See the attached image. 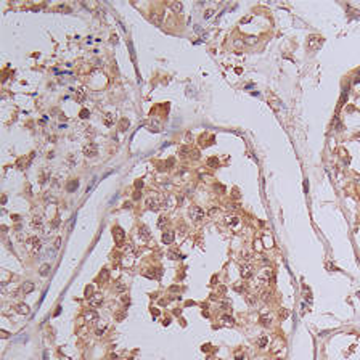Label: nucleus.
<instances>
[{
  "label": "nucleus",
  "mask_w": 360,
  "mask_h": 360,
  "mask_svg": "<svg viewBox=\"0 0 360 360\" xmlns=\"http://www.w3.org/2000/svg\"><path fill=\"white\" fill-rule=\"evenodd\" d=\"M187 153H188V148H187V146H182V148H179V154H180V156H187Z\"/></svg>",
  "instance_id": "obj_27"
},
{
  "label": "nucleus",
  "mask_w": 360,
  "mask_h": 360,
  "mask_svg": "<svg viewBox=\"0 0 360 360\" xmlns=\"http://www.w3.org/2000/svg\"><path fill=\"white\" fill-rule=\"evenodd\" d=\"M125 288H127V286H125L122 281H118V283H116V286H114V289L118 291V293H122V291H125Z\"/></svg>",
  "instance_id": "obj_22"
},
{
  "label": "nucleus",
  "mask_w": 360,
  "mask_h": 360,
  "mask_svg": "<svg viewBox=\"0 0 360 360\" xmlns=\"http://www.w3.org/2000/svg\"><path fill=\"white\" fill-rule=\"evenodd\" d=\"M190 214H191V217H193L195 220H201V219L204 217V211H203L201 208H198V206H193V208H191Z\"/></svg>",
  "instance_id": "obj_6"
},
{
  "label": "nucleus",
  "mask_w": 360,
  "mask_h": 360,
  "mask_svg": "<svg viewBox=\"0 0 360 360\" xmlns=\"http://www.w3.org/2000/svg\"><path fill=\"white\" fill-rule=\"evenodd\" d=\"M260 323H262V326H270L272 325V317H260Z\"/></svg>",
  "instance_id": "obj_21"
},
{
  "label": "nucleus",
  "mask_w": 360,
  "mask_h": 360,
  "mask_svg": "<svg viewBox=\"0 0 360 360\" xmlns=\"http://www.w3.org/2000/svg\"><path fill=\"white\" fill-rule=\"evenodd\" d=\"M243 44H244V40H243V42H241V40H235V42H233V45H235L236 48H240V47H241Z\"/></svg>",
  "instance_id": "obj_34"
},
{
  "label": "nucleus",
  "mask_w": 360,
  "mask_h": 360,
  "mask_svg": "<svg viewBox=\"0 0 360 360\" xmlns=\"http://www.w3.org/2000/svg\"><path fill=\"white\" fill-rule=\"evenodd\" d=\"M122 318H125V314L122 312V314H118L116 315V320H122Z\"/></svg>",
  "instance_id": "obj_35"
},
{
  "label": "nucleus",
  "mask_w": 360,
  "mask_h": 360,
  "mask_svg": "<svg viewBox=\"0 0 360 360\" xmlns=\"http://www.w3.org/2000/svg\"><path fill=\"white\" fill-rule=\"evenodd\" d=\"M103 122H105V125H113L114 124V114L108 113V114L103 118Z\"/></svg>",
  "instance_id": "obj_12"
},
{
  "label": "nucleus",
  "mask_w": 360,
  "mask_h": 360,
  "mask_svg": "<svg viewBox=\"0 0 360 360\" xmlns=\"http://www.w3.org/2000/svg\"><path fill=\"white\" fill-rule=\"evenodd\" d=\"M84 317H85L87 322H90V320H97V314H95L93 310H87L85 314H84Z\"/></svg>",
  "instance_id": "obj_15"
},
{
  "label": "nucleus",
  "mask_w": 360,
  "mask_h": 360,
  "mask_svg": "<svg viewBox=\"0 0 360 360\" xmlns=\"http://www.w3.org/2000/svg\"><path fill=\"white\" fill-rule=\"evenodd\" d=\"M208 166H209V167L219 166V159H217V158H211V159H208Z\"/></svg>",
  "instance_id": "obj_23"
},
{
  "label": "nucleus",
  "mask_w": 360,
  "mask_h": 360,
  "mask_svg": "<svg viewBox=\"0 0 360 360\" xmlns=\"http://www.w3.org/2000/svg\"><path fill=\"white\" fill-rule=\"evenodd\" d=\"M89 116V111L87 109H82V113H80V118H87Z\"/></svg>",
  "instance_id": "obj_37"
},
{
  "label": "nucleus",
  "mask_w": 360,
  "mask_h": 360,
  "mask_svg": "<svg viewBox=\"0 0 360 360\" xmlns=\"http://www.w3.org/2000/svg\"><path fill=\"white\" fill-rule=\"evenodd\" d=\"M76 97H77V100H84V97H85V90L79 89V92L76 93Z\"/></svg>",
  "instance_id": "obj_25"
},
{
  "label": "nucleus",
  "mask_w": 360,
  "mask_h": 360,
  "mask_svg": "<svg viewBox=\"0 0 360 360\" xmlns=\"http://www.w3.org/2000/svg\"><path fill=\"white\" fill-rule=\"evenodd\" d=\"M16 310H18V314H21V315H24V314H28L29 312V307L26 304H19L16 307Z\"/></svg>",
  "instance_id": "obj_18"
},
{
  "label": "nucleus",
  "mask_w": 360,
  "mask_h": 360,
  "mask_svg": "<svg viewBox=\"0 0 360 360\" xmlns=\"http://www.w3.org/2000/svg\"><path fill=\"white\" fill-rule=\"evenodd\" d=\"M92 291H93V288H92V286H87V288H85V296H87L89 299L92 298V296H90V294H92Z\"/></svg>",
  "instance_id": "obj_32"
},
{
  "label": "nucleus",
  "mask_w": 360,
  "mask_h": 360,
  "mask_svg": "<svg viewBox=\"0 0 360 360\" xmlns=\"http://www.w3.org/2000/svg\"><path fill=\"white\" fill-rule=\"evenodd\" d=\"M163 241L166 243V244H170V243L174 241V232H166L163 235Z\"/></svg>",
  "instance_id": "obj_11"
},
{
  "label": "nucleus",
  "mask_w": 360,
  "mask_h": 360,
  "mask_svg": "<svg viewBox=\"0 0 360 360\" xmlns=\"http://www.w3.org/2000/svg\"><path fill=\"white\" fill-rule=\"evenodd\" d=\"M169 257L170 259H180L182 254H177V253H174V251H169Z\"/></svg>",
  "instance_id": "obj_28"
},
{
  "label": "nucleus",
  "mask_w": 360,
  "mask_h": 360,
  "mask_svg": "<svg viewBox=\"0 0 360 360\" xmlns=\"http://www.w3.org/2000/svg\"><path fill=\"white\" fill-rule=\"evenodd\" d=\"M140 235H145L146 238H150V232H148V228H146V227H140Z\"/></svg>",
  "instance_id": "obj_26"
},
{
  "label": "nucleus",
  "mask_w": 360,
  "mask_h": 360,
  "mask_svg": "<svg viewBox=\"0 0 360 360\" xmlns=\"http://www.w3.org/2000/svg\"><path fill=\"white\" fill-rule=\"evenodd\" d=\"M42 225H44L42 217H34L32 219V227H34V228H42Z\"/></svg>",
  "instance_id": "obj_13"
},
{
  "label": "nucleus",
  "mask_w": 360,
  "mask_h": 360,
  "mask_svg": "<svg viewBox=\"0 0 360 360\" xmlns=\"http://www.w3.org/2000/svg\"><path fill=\"white\" fill-rule=\"evenodd\" d=\"M76 185H77V182H73V183L69 185V190H74V188H76Z\"/></svg>",
  "instance_id": "obj_39"
},
{
  "label": "nucleus",
  "mask_w": 360,
  "mask_h": 360,
  "mask_svg": "<svg viewBox=\"0 0 360 360\" xmlns=\"http://www.w3.org/2000/svg\"><path fill=\"white\" fill-rule=\"evenodd\" d=\"M21 289H23V293H31L32 289H34V285L31 283V281H26L24 285H23V288H21Z\"/></svg>",
  "instance_id": "obj_16"
},
{
  "label": "nucleus",
  "mask_w": 360,
  "mask_h": 360,
  "mask_svg": "<svg viewBox=\"0 0 360 360\" xmlns=\"http://www.w3.org/2000/svg\"><path fill=\"white\" fill-rule=\"evenodd\" d=\"M163 19H164V13H163V11H156L154 16H153V23L159 26L161 23H163Z\"/></svg>",
  "instance_id": "obj_9"
},
{
  "label": "nucleus",
  "mask_w": 360,
  "mask_h": 360,
  "mask_svg": "<svg viewBox=\"0 0 360 360\" xmlns=\"http://www.w3.org/2000/svg\"><path fill=\"white\" fill-rule=\"evenodd\" d=\"M135 187H137V188H140V187H143V182H140V180H138V182H137V183H135Z\"/></svg>",
  "instance_id": "obj_40"
},
{
  "label": "nucleus",
  "mask_w": 360,
  "mask_h": 360,
  "mask_svg": "<svg viewBox=\"0 0 360 360\" xmlns=\"http://www.w3.org/2000/svg\"><path fill=\"white\" fill-rule=\"evenodd\" d=\"M275 360H280V359H275Z\"/></svg>",
  "instance_id": "obj_41"
},
{
  "label": "nucleus",
  "mask_w": 360,
  "mask_h": 360,
  "mask_svg": "<svg viewBox=\"0 0 360 360\" xmlns=\"http://www.w3.org/2000/svg\"><path fill=\"white\" fill-rule=\"evenodd\" d=\"M101 302H103V296H101L100 293H97V294H93L90 298V305H92V307H98Z\"/></svg>",
  "instance_id": "obj_8"
},
{
  "label": "nucleus",
  "mask_w": 360,
  "mask_h": 360,
  "mask_svg": "<svg viewBox=\"0 0 360 360\" xmlns=\"http://www.w3.org/2000/svg\"><path fill=\"white\" fill-rule=\"evenodd\" d=\"M222 322H225V323H235V320H233V317H230V315H222Z\"/></svg>",
  "instance_id": "obj_24"
},
{
  "label": "nucleus",
  "mask_w": 360,
  "mask_h": 360,
  "mask_svg": "<svg viewBox=\"0 0 360 360\" xmlns=\"http://www.w3.org/2000/svg\"><path fill=\"white\" fill-rule=\"evenodd\" d=\"M28 246H29V249L32 251V253H37L39 249H40V238L39 236H29L28 238Z\"/></svg>",
  "instance_id": "obj_1"
},
{
  "label": "nucleus",
  "mask_w": 360,
  "mask_h": 360,
  "mask_svg": "<svg viewBox=\"0 0 360 360\" xmlns=\"http://www.w3.org/2000/svg\"><path fill=\"white\" fill-rule=\"evenodd\" d=\"M270 278H272V270L265 267V269L260 272V275H259V281H262V283L265 285V283H269V281H270Z\"/></svg>",
  "instance_id": "obj_7"
},
{
  "label": "nucleus",
  "mask_w": 360,
  "mask_h": 360,
  "mask_svg": "<svg viewBox=\"0 0 360 360\" xmlns=\"http://www.w3.org/2000/svg\"><path fill=\"white\" fill-rule=\"evenodd\" d=\"M244 42L246 44H249V45H254L257 42V39L256 37H248V39H244Z\"/></svg>",
  "instance_id": "obj_29"
},
{
  "label": "nucleus",
  "mask_w": 360,
  "mask_h": 360,
  "mask_svg": "<svg viewBox=\"0 0 360 360\" xmlns=\"http://www.w3.org/2000/svg\"><path fill=\"white\" fill-rule=\"evenodd\" d=\"M267 344H269V338H267V336H262V338H259V341H257V346H259L260 349H264Z\"/></svg>",
  "instance_id": "obj_17"
},
{
  "label": "nucleus",
  "mask_w": 360,
  "mask_h": 360,
  "mask_svg": "<svg viewBox=\"0 0 360 360\" xmlns=\"http://www.w3.org/2000/svg\"><path fill=\"white\" fill-rule=\"evenodd\" d=\"M240 273H241V277L244 278H251L253 277V265L251 264H244V265H241V270H240Z\"/></svg>",
  "instance_id": "obj_4"
},
{
  "label": "nucleus",
  "mask_w": 360,
  "mask_h": 360,
  "mask_svg": "<svg viewBox=\"0 0 360 360\" xmlns=\"http://www.w3.org/2000/svg\"><path fill=\"white\" fill-rule=\"evenodd\" d=\"M48 272H50V265L48 264H44V265L40 267V275L45 277V275H48Z\"/></svg>",
  "instance_id": "obj_20"
},
{
  "label": "nucleus",
  "mask_w": 360,
  "mask_h": 360,
  "mask_svg": "<svg viewBox=\"0 0 360 360\" xmlns=\"http://www.w3.org/2000/svg\"><path fill=\"white\" fill-rule=\"evenodd\" d=\"M129 124V121L127 119H122V122H121V130H125V125Z\"/></svg>",
  "instance_id": "obj_33"
},
{
  "label": "nucleus",
  "mask_w": 360,
  "mask_h": 360,
  "mask_svg": "<svg viewBox=\"0 0 360 360\" xmlns=\"http://www.w3.org/2000/svg\"><path fill=\"white\" fill-rule=\"evenodd\" d=\"M212 13H214L212 10H208V11L204 13V18H211V16H212Z\"/></svg>",
  "instance_id": "obj_36"
},
{
  "label": "nucleus",
  "mask_w": 360,
  "mask_h": 360,
  "mask_svg": "<svg viewBox=\"0 0 360 360\" xmlns=\"http://www.w3.org/2000/svg\"><path fill=\"white\" fill-rule=\"evenodd\" d=\"M167 217H159V222H158V225H159V227H164V225L167 224Z\"/></svg>",
  "instance_id": "obj_31"
},
{
  "label": "nucleus",
  "mask_w": 360,
  "mask_h": 360,
  "mask_svg": "<svg viewBox=\"0 0 360 360\" xmlns=\"http://www.w3.org/2000/svg\"><path fill=\"white\" fill-rule=\"evenodd\" d=\"M264 241H265V244H264V246H272V243H273V241H272V238H270L269 235L264 236Z\"/></svg>",
  "instance_id": "obj_30"
},
{
  "label": "nucleus",
  "mask_w": 360,
  "mask_h": 360,
  "mask_svg": "<svg viewBox=\"0 0 360 360\" xmlns=\"http://www.w3.org/2000/svg\"><path fill=\"white\" fill-rule=\"evenodd\" d=\"M269 105L273 108V111H277V113L281 109V101H280V98L275 97L273 93H269Z\"/></svg>",
  "instance_id": "obj_3"
},
{
  "label": "nucleus",
  "mask_w": 360,
  "mask_h": 360,
  "mask_svg": "<svg viewBox=\"0 0 360 360\" xmlns=\"http://www.w3.org/2000/svg\"><path fill=\"white\" fill-rule=\"evenodd\" d=\"M60 244H61V240L58 238V240H56V241H55V248H56V249H58V248H60Z\"/></svg>",
  "instance_id": "obj_38"
},
{
  "label": "nucleus",
  "mask_w": 360,
  "mask_h": 360,
  "mask_svg": "<svg viewBox=\"0 0 360 360\" xmlns=\"http://www.w3.org/2000/svg\"><path fill=\"white\" fill-rule=\"evenodd\" d=\"M246 301L249 302L251 305H254L257 301H259V296L257 294H246Z\"/></svg>",
  "instance_id": "obj_14"
},
{
  "label": "nucleus",
  "mask_w": 360,
  "mask_h": 360,
  "mask_svg": "<svg viewBox=\"0 0 360 360\" xmlns=\"http://www.w3.org/2000/svg\"><path fill=\"white\" fill-rule=\"evenodd\" d=\"M170 7H172L174 11H177V13H179V11H182L183 5H182V2H172V3H170Z\"/></svg>",
  "instance_id": "obj_19"
},
{
  "label": "nucleus",
  "mask_w": 360,
  "mask_h": 360,
  "mask_svg": "<svg viewBox=\"0 0 360 360\" xmlns=\"http://www.w3.org/2000/svg\"><path fill=\"white\" fill-rule=\"evenodd\" d=\"M113 236H114V241L118 243V244H122L124 238H125V233L121 227H114V228H113Z\"/></svg>",
  "instance_id": "obj_2"
},
{
  "label": "nucleus",
  "mask_w": 360,
  "mask_h": 360,
  "mask_svg": "<svg viewBox=\"0 0 360 360\" xmlns=\"http://www.w3.org/2000/svg\"><path fill=\"white\" fill-rule=\"evenodd\" d=\"M97 153H98V150H97V145L95 143H89V145H85L84 146V154L85 156H97Z\"/></svg>",
  "instance_id": "obj_5"
},
{
  "label": "nucleus",
  "mask_w": 360,
  "mask_h": 360,
  "mask_svg": "<svg viewBox=\"0 0 360 360\" xmlns=\"http://www.w3.org/2000/svg\"><path fill=\"white\" fill-rule=\"evenodd\" d=\"M227 224H228L230 227H236V225L240 224V219L236 217V215H227Z\"/></svg>",
  "instance_id": "obj_10"
}]
</instances>
